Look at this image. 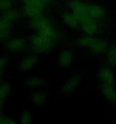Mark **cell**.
<instances>
[{
	"instance_id": "ba28073f",
	"label": "cell",
	"mask_w": 116,
	"mask_h": 124,
	"mask_svg": "<svg viewBox=\"0 0 116 124\" xmlns=\"http://www.w3.org/2000/svg\"><path fill=\"white\" fill-rule=\"evenodd\" d=\"M36 62H38L36 57H35V56H33V55H30V56H27V57H24V58L22 60L19 67H21V70H22V71H27V70L33 68V67L35 66Z\"/></svg>"
},
{
	"instance_id": "9c48e42d",
	"label": "cell",
	"mask_w": 116,
	"mask_h": 124,
	"mask_svg": "<svg viewBox=\"0 0 116 124\" xmlns=\"http://www.w3.org/2000/svg\"><path fill=\"white\" fill-rule=\"evenodd\" d=\"M81 24H82L84 31H85L87 34H90V35L94 34L96 31H97V23L94 22L93 18H88V20H86L85 22H82Z\"/></svg>"
},
{
	"instance_id": "3957f363",
	"label": "cell",
	"mask_w": 116,
	"mask_h": 124,
	"mask_svg": "<svg viewBox=\"0 0 116 124\" xmlns=\"http://www.w3.org/2000/svg\"><path fill=\"white\" fill-rule=\"evenodd\" d=\"M80 44L85 47H88L90 50L97 52V54H102L106 50V44L99 39H94L92 37H84L80 39Z\"/></svg>"
},
{
	"instance_id": "30bf717a",
	"label": "cell",
	"mask_w": 116,
	"mask_h": 124,
	"mask_svg": "<svg viewBox=\"0 0 116 124\" xmlns=\"http://www.w3.org/2000/svg\"><path fill=\"white\" fill-rule=\"evenodd\" d=\"M71 61H73V55L70 51L68 50H64L61 52L59 55V65L63 66V67H68L70 63H71Z\"/></svg>"
},
{
	"instance_id": "4fadbf2b",
	"label": "cell",
	"mask_w": 116,
	"mask_h": 124,
	"mask_svg": "<svg viewBox=\"0 0 116 124\" xmlns=\"http://www.w3.org/2000/svg\"><path fill=\"white\" fill-rule=\"evenodd\" d=\"M103 94L110 101H115L116 100V90L114 89V86L111 84H105L103 86Z\"/></svg>"
},
{
	"instance_id": "8992f818",
	"label": "cell",
	"mask_w": 116,
	"mask_h": 124,
	"mask_svg": "<svg viewBox=\"0 0 116 124\" xmlns=\"http://www.w3.org/2000/svg\"><path fill=\"white\" fill-rule=\"evenodd\" d=\"M11 23L9 20H6L5 17H0V40H3L7 37V34L10 33L11 29Z\"/></svg>"
},
{
	"instance_id": "d6986e66",
	"label": "cell",
	"mask_w": 116,
	"mask_h": 124,
	"mask_svg": "<svg viewBox=\"0 0 116 124\" xmlns=\"http://www.w3.org/2000/svg\"><path fill=\"white\" fill-rule=\"evenodd\" d=\"M11 9L10 0H0V11H7Z\"/></svg>"
},
{
	"instance_id": "2e32d148",
	"label": "cell",
	"mask_w": 116,
	"mask_h": 124,
	"mask_svg": "<svg viewBox=\"0 0 116 124\" xmlns=\"http://www.w3.org/2000/svg\"><path fill=\"white\" fill-rule=\"evenodd\" d=\"M3 17H5L6 20H9L10 22H13V21H16V20H17V11H16V10L10 9V10H7V11H5V12H4Z\"/></svg>"
},
{
	"instance_id": "ac0fdd59",
	"label": "cell",
	"mask_w": 116,
	"mask_h": 124,
	"mask_svg": "<svg viewBox=\"0 0 116 124\" xmlns=\"http://www.w3.org/2000/svg\"><path fill=\"white\" fill-rule=\"evenodd\" d=\"M9 90H10V85L9 84H3L0 86V100H3L9 94Z\"/></svg>"
},
{
	"instance_id": "277c9868",
	"label": "cell",
	"mask_w": 116,
	"mask_h": 124,
	"mask_svg": "<svg viewBox=\"0 0 116 124\" xmlns=\"http://www.w3.org/2000/svg\"><path fill=\"white\" fill-rule=\"evenodd\" d=\"M70 8H71V10H73V14H75L76 17L79 18L80 23H82V22H85L86 20L91 18V17L88 16V14H87V5H85L84 3L75 0V1H73V3L70 4Z\"/></svg>"
},
{
	"instance_id": "44dd1931",
	"label": "cell",
	"mask_w": 116,
	"mask_h": 124,
	"mask_svg": "<svg viewBox=\"0 0 116 124\" xmlns=\"http://www.w3.org/2000/svg\"><path fill=\"white\" fill-rule=\"evenodd\" d=\"M5 67H6V58L0 57V76H1L3 71L5 70Z\"/></svg>"
},
{
	"instance_id": "8fae6325",
	"label": "cell",
	"mask_w": 116,
	"mask_h": 124,
	"mask_svg": "<svg viewBox=\"0 0 116 124\" xmlns=\"http://www.w3.org/2000/svg\"><path fill=\"white\" fill-rule=\"evenodd\" d=\"M99 74H100L102 80H103L105 84H112V82H114V74H112L111 70H109V68H106V67H103V68L100 70Z\"/></svg>"
},
{
	"instance_id": "7c38bea8",
	"label": "cell",
	"mask_w": 116,
	"mask_h": 124,
	"mask_svg": "<svg viewBox=\"0 0 116 124\" xmlns=\"http://www.w3.org/2000/svg\"><path fill=\"white\" fill-rule=\"evenodd\" d=\"M7 47H9V50L15 51V52L21 51V50H23V47H24V40H23V39H19V38L12 39V40L7 44Z\"/></svg>"
},
{
	"instance_id": "5b68a950",
	"label": "cell",
	"mask_w": 116,
	"mask_h": 124,
	"mask_svg": "<svg viewBox=\"0 0 116 124\" xmlns=\"http://www.w3.org/2000/svg\"><path fill=\"white\" fill-rule=\"evenodd\" d=\"M42 10L44 8L42 6H36V5H26V9H24V14L30 17V18H38L41 16L42 14Z\"/></svg>"
},
{
	"instance_id": "ffe728a7",
	"label": "cell",
	"mask_w": 116,
	"mask_h": 124,
	"mask_svg": "<svg viewBox=\"0 0 116 124\" xmlns=\"http://www.w3.org/2000/svg\"><path fill=\"white\" fill-rule=\"evenodd\" d=\"M26 5H36V6H45L46 4L42 1V0H24Z\"/></svg>"
},
{
	"instance_id": "5bb4252c",
	"label": "cell",
	"mask_w": 116,
	"mask_h": 124,
	"mask_svg": "<svg viewBox=\"0 0 116 124\" xmlns=\"http://www.w3.org/2000/svg\"><path fill=\"white\" fill-rule=\"evenodd\" d=\"M63 20H64V22H65V24H68V26H70V27H77L79 24H80V21H79V18L76 17V15L75 14H65L64 16H63Z\"/></svg>"
},
{
	"instance_id": "7a4b0ae2",
	"label": "cell",
	"mask_w": 116,
	"mask_h": 124,
	"mask_svg": "<svg viewBox=\"0 0 116 124\" xmlns=\"http://www.w3.org/2000/svg\"><path fill=\"white\" fill-rule=\"evenodd\" d=\"M53 40L52 38H48V37H45L40 33H38L36 35L33 37L32 39V43H33V46L36 51L39 52H47L52 49V45H53Z\"/></svg>"
},
{
	"instance_id": "9a60e30c",
	"label": "cell",
	"mask_w": 116,
	"mask_h": 124,
	"mask_svg": "<svg viewBox=\"0 0 116 124\" xmlns=\"http://www.w3.org/2000/svg\"><path fill=\"white\" fill-rule=\"evenodd\" d=\"M79 76H75L74 78H71L67 84H65V86H64V91H70V90H73V89H75V86L77 85V83H79Z\"/></svg>"
},
{
	"instance_id": "e0dca14e",
	"label": "cell",
	"mask_w": 116,
	"mask_h": 124,
	"mask_svg": "<svg viewBox=\"0 0 116 124\" xmlns=\"http://www.w3.org/2000/svg\"><path fill=\"white\" fill-rule=\"evenodd\" d=\"M108 60L111 65H116V46H112L108 52Z\"/></svg>"
},
{
	"instance_id": "7402d4cb",
	"label": "cell",
	"mask_w": 116,
	"mask_h": 124,
	"mask_svg": "<svg viewBox=\"0 0 116 124\" xmlns=\"http://www.w3.org/2000/svg\"><path fill=\"white\" fill-rule=\"evenodd\" d=\"M42 1H44V3H45V4H47V3H48V1H50V0H42Z\"/></svg>"
},
{
	"instance_id": "6da1fadb",
	"label": "cell",
	"mask_w": 116,
	"mask_h": 124,
	"mask_svg": "<svg viewBox=\"0 0 116 124\" xmlns=\"http://www.w3.org/2000/svg\"><path fill=\"white\" fill-rule=\"evenodd\" d=\"M33 27L36 28L39 31V33L45 35V37H48V38H52V39H54V37H56L54 28L51 26V23L47 20L42 18L41 16L33 20Z\"/></svg>"
},
{
	"instance_id": "52a82bcc",
	"label": "cell",
	"mask_w": 116,
	"mask_h": 124,
	"mask_svg": "<svg viewBox=\"0 0 116 124\" xmlns=\"http://www.w3.org/2000/svg\"><path fill=\"white\" fill-rule=\"evenodd\" d=\"M87 14H88V16H90L91 18H93V20H99V18L103 17L104 11H103V9H102L100 6H98V5H88V6H87Z\"/></svg>"
}]
</instances>
